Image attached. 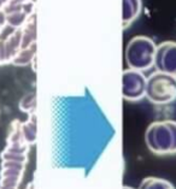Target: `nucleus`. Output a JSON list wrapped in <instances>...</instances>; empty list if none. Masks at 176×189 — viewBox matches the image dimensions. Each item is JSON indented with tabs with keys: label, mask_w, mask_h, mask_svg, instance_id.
Masks as SVG:
<instances>
[{
	"label": "nucleus",
	"mask_w": 176,
	"mask_h": 189,
	"mask_svg": "<svg viewBox=\"0 0 176 189\" xmlns=\"http://www.w3.org/2000/svg\"><path fill=\"white\" fill-rule=\"evenodd\" d=\"M21 131L23 137L29 145H33L36 140V118L35 114H29L27 122L21 123Z\"/></svg>",
	"instance_id": "6"
},
{
	"label": "nucleus",
	"mask_w": 176,
	"mask_h": 189,
	"mask_svg": "<svg viewBox=\"0 0 176 189\" xmlns=\"http://www.w3.org/2000/svg\"><path fill=\"white\" fill-rule=\"evenodd\" d=\"M157 46L146 36L133 37L125 48V62L132 70L145 71L155 65Z\"/></svg>",
	"instance_id": "2"
},
{
	"label": "nucleus",
	"mask_w": 176,
	"mask_h": 189,
	"mask_svg": "<svg viewBox=\"0 0 176 189\" xmlns=\"http://www.w3.org/2000/svg\"><path fill=\"white\" fill-rule=\"evenodd\" d=\"M139 189H175V187L166 179L158 177H147L142 179Z\"/></svg>",
	"instance_id": "7"
},
{
	"label": "nucleus",
	"mask_w": 176,
	"mask_h": 189,
	"mask_svg": "<svg viewBox=\"0 0 176 189\" xmlns=\"http://www.w3.org/2000/svg\"><path fill=\"white\" fill-rule=\"evenodd\" d=\"M145 141L147 148L155 154L165 155L176 153V122L161 120L148 125Z\"/></svg>",
	"instance_id": "1"
},
{
	"label": "nucleus",
	"mask_w": 176,
	"mask_h": 189,
	"mask_svg": "<svg viewBox=\"0 0 176 189\" xmlns=\"http://www.w3.org/2000/svg\"><path fill=\"white\" fill-rule=\"evenodd\" d=\"M123 189H133V188H130V187H123Z\"/></svg>",
	"instance_id": "9"
},
{
	"label": "nucleus",
	"mask_w": 176,
	"mask_h": 189,
	"mask_svg": "<svg viewBox=\"0 0 176 189\" xmlns=\"http://www.w3.org/2000/svg\"><path fill=\"white\" fill-rule=\"evenodd\" d=\"M155 66L157 71L176 77V42L166 41L157 46Z\"/></svg>",
	"instance_id": "5"
},
{
	"label": "nucleus",
	"mask_w": 176,
	"mask_h": 189,
	"mask_svg": "<svg viewBox=\"0 0 176 189\" xmlns=\"http://www.w3.org/2000/svg\"><path fill=\"white\" fill-rule=\"evenodd\" d=\"M147 78L141 71L128 69L123 72L122 95L128 101H138L146 95Z\"/></svg>",
	"instance_id": "4"
},
{
	"label": "nucleus",
	"mask_w": 176,
	"mask_h": 189,
	"mask_svg": "<svg viewBox=\"0 0 176 189\" xmlns=\"http://www.w3.org/2000/svg\"><path fill=\"white\" fill-rule=\"evenodd\" d=\"M147 99L156 105H168L176 100V77L156 71L147 78Z\"/></svg>",
	"instance_id": "3"
},
{
	"label": "nucleus",
	"mask_w": 176,
	"mask_h": 189,
	"mask_svg": "<svg viewBox=\"0 0 176 189\" xmlns=\"http://www.w3.org/2000/svg\"><path fill=\"white\" fill-rule=\"evenodd\" d=\"M35 105H36V99H35V94H29L26 95L19 102V109L23 112H27L29 114H33L35 110Z\"/></svg>",
	"instance_id": "8"
}]
</instances>
